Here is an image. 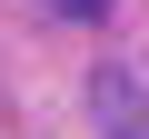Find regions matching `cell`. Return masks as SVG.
<instances>
[{"label": "cell", "instance_id": "cell-1", "mask_svg": "<svg viewBox=\"0 0 149 139\" xmlns=\"http://www.w3.org/2000/svg\"><path fill=\"white\" fill-rule=\"evenodd\" d=\"M90 119H100V139H149V99H139L129 70H100L90 80Z\"/></svg>", "mask_w": 149, "mask_h": 139}, {"label": "cell", "instance_id": "cell-2", "mask_svg": "<svg viewBox=\"0 0 149 139\" xmlns=\"http://www.w3.org/2000/svg\"><path fill=\"white\" fill-rule=\"evenodd\" d=\"M50 10H70V20H100V10H109V0H50Z\"/></svg>", "mask_w": 149, "mask_h": 139}]
</instances>
